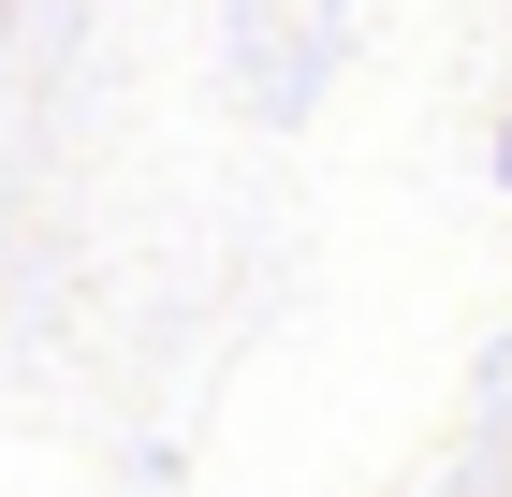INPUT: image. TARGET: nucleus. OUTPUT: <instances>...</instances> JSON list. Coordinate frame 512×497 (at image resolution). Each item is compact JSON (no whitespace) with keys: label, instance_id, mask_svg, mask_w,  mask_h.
Segmentation results:
<instances>
[{"label":"nucleus","instance_id":"obj_1","mask_svg":"<svg viewBox=\"0 0 512 497\" xmlns=\"http://www.w3.org/2000/svg\"><path fill=\"white\" fill-rule=\"evenodd\" d=\"M498 176H512V132H498Z\"/></svg>","mask_w":512,"mask_h":497}]
</instances>
